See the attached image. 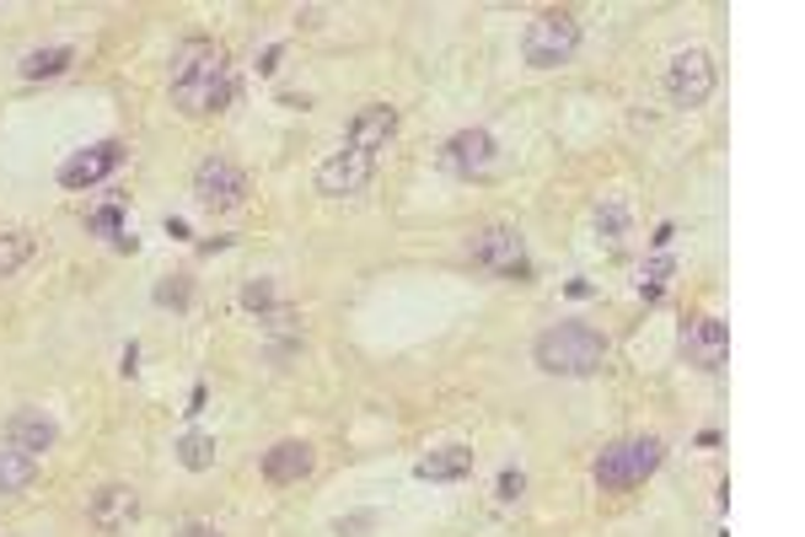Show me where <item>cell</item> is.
Returning a JSON list of instances; mask_svg holds the SVG:
<instances>
[{"label":"cell","instance_id":"obj_27","mask_svg":"<svg viewBox=\"0 0 805 537\" xmlns=\"http://www.w3.org/2000/svg\"><path fill=\"white\" fill-rule=\"evenodd\" d=\"M376 516L371 511H360V516H344V522H333V537H355V533H366Z\"/></svg>","mask_w":805,"mask_h":537},{"label":"cell","instance_id":"obj_4","mask_svg":"<svg viewBox=\"0 0 805 537\" xmlns=\"http://www.w3.org/2000/svg\"><path fill=\"white\" fill-rule=\"evenodd\" d=\"M661 457H666V446H661V435H628V441H613L602 457H596V489H607V494H623V489H639L650 473L661 468Z\"/></svg>","mask_w":805,"mask_h":537},{"label":"cell","instance_id":"obj_13","mask_svg":"<svg viewBox=\"0 0 805 537\" xmlns=\"http://www.w3.org/2000/svg\"><path fill=\"white\" fill-rule=\"evenodd\" d=\"M5 446L11 452H27V457H44V452H55V441H60V425L44 414V408H16L11 419H5Z\"/></svg>","mask_w":805,"mask_h":537},{"label":"cell","instance_id":"obj_26","mask_svg":"<svg viewBox=\"0 0 805 537\" xmlns=\"http://www.w3.org/2000/svg\"><path fill=\"white\" fill-rule=\"evenodd\" d=\"M521 489H526V473H521V468H505V473H499V489H495V494L505 500V505H510V500H521Z\"/></svg>","mask_w":805,"mask_h":537},{"label":"cell","instance_id":"obj_11","mask_svg":"<svg viewBox=\"0 0 805 537\" xmlns=\"http://www.w3.org/2000/svg\"><path fill=\"white\" fill-rule=\"evenodd\" d=\"M125 140H97V145H86V151H75L70 162L60 167V183L64 189H92V183H103L108 172H119L125 167Z\"/></svg>","mask_w":805,"mask_h":537},{"label":"cell","instance_id":"obj_10","mask_svg":"<svg viewBox=\"0 0 805 537\" xmlns=\"http://www.w3.org/2000/svg\"><path fill=\"white\" fill-rule=\"evenodd\" d=\"M682 360L692 366V371H720L725 360H731V329L720 323V318H692L687 329H682Z\"/></svg>","mask_w":805,"mask_h":537},{"label":"cell","instance_id":"obj_1","mask_svg":"<svg viewBox=\"0 0 805 537\" xmlns=\"http://www.w3.org/2000/svg\"><path fill=\"white\" fill-rule=\"evenodd\" d=\"M167 86H173V103L184 108L188 119H210V114H226L232 97H237V75L226 65V49L215 38H184L173 49V70H167Z\"/></svg>","mask_w":805,"mask_h":537},{"label":"cell","instance_id":"obj_7","mask_svg":"<svg viewBox=\"0 0 805 537\" xmlns=\"http://www.w3.org/2000/svg\"><path fill=\"white\" fill-rule=\"evenodd\" d=\"M440 167L451 178H489L499 167V140L489 130H457L440 145Z\"/></svg>","mask_w":805,"mask_h":537},{"label":"cell","instance_id":"obj_18","mask_svg":"<svg viewBox=\"0 0 805 537\" xmlns=\"http://www.w3.org/2000/svg\"><path fill=\"white\" fill-rule=\"evenodd\" d=\"M38 484V457H27V452H0V494H27Z\"/></svg>","mask_w":805,"mask_h":537},{"label":"cell","instance_id":"obj_21","mask_svg":"<svg viewBox=\"0 0 805 537\" xmlns=\"http://www.w3.org/2000/svg\"><path fill=\"white\" fill-rule=\"evenodd\" d=\"M188 301H193V279H188V274H167V279L156 285V307H178V312H184Z\"/></svg>","mask_w":805,"mask_h":537},{"label":"cell","instance_id":"obj_16","mask_svg":"<svg viewBox=\"0 0 805 537\" xmlns=\"http://www.w3.org/2000/svg\"><path fill=\"white\" fill-rule=\"evenodd\" d=\"M419 478L425 484H451V478H467L473 473V446H440V452H430L425 463H419Z\"/></svg>","mask_w":805,"mask_h":537},{"label":"cell","instance_id":"obj_22","mask_svg":"<svg viewBox=\"0 0 805 537\" xmlns=\"http://www.w3.org/2000/svg\"><path fill=\"white\" fill-rule=\"evenodd\" d=\"M596 231L618 242L623 231H628V204H623V200H607V204H602V210H596Z\"/></svg>","mask_w":805,"mask_h":537},{"label":"cell","instance_id":"obj_9","mask_svg":"<svg viewBox=\"0 0 805 537\" xmlns=\"http://www.w3.org/2000/svg\"><path fill=\"white\" fill-rule=\"evenodd\" d=\"M376 178V162L371 156H355V151H333L322 167H317V194L322 200H355L366 194Z\"/></svg>","mask_w":805,"mask_h":537},{"label":"cell","instance_id":"obj_25","mask_svg":"<svg viewBox=\"0 0 805 537\" xmlns=\"http://www.w3.org/2000/svg\"><path fill=\"white\" fill-rule=\"evenodd\" d=\"M92 231H103V237H114V242H125V215H119V204H108V210H97V215H92Z\"/></svg>","mask_w":805,"mask_h":537},{"label":"cell","instance_id":"obj_15","mask_svg":"<svg viewBox=\"0 0 805 537\" xmlns=\"http://www.w3.org/2000/svg\"><path fill=\"white\" fill-rule=\"evenodd\" d=\"M311 468H317V452H311L307 441H274L263 452V478L269 484H301Z\"/></svg>","mask_w":805,"mask_h":537},{"label":"cell","instance_id":"obj_3","mask_svg":"<svg viewBox=\"0 0 805 537\" xmlns=\"http://www.w3.org/2000/svg\"><path fill=\"white\" fill-rule=\"evenodd\" d=\"M575 49H580V16L569 11V5H548V11H537L532 22H526V33H521V55H526V65L532 70H558L575 60Z\"/></svg>","mask_w":805,"mask_h":537},{"label":"cell","instance_id":"obj_6","mask_svg":"<svg viewBox=\"0 0 805 537\" xmlns=\"http://www.w3.org/2000/svg\"><path fill=\"white\" fill-rule=\"evenodd\" d=\"M248 200V172L232 162V156H204L199 167H193V204L199 210H237V204Z\"/></svg>","mask_w":805,"mask_h":537},{"label":"cell","instance_id":"obj_8","mask_svg":"<svg viewBox=\"0 0 805 537\" xmlns=\"http://www.w3.org/2000/svg\"><path fill=\"white\" fill-rule=\"evenodd\" d=\"M666 97L677 108H703L714 97V60L703 49H682L666 65Z\"/></svg>","mask_w":805,"mask_h":537},{"label":"cell","instance_id":"obj_23","mask_svg":"<svg viewBox=\"0 0 805 537\" xmlns=\"http://www.w3.org/2000/svg\"><path fill=\"white\" fill-rule=\"evenodd\" d=\"M672 259H666V253H661V259H650V264H644V274H639V290H644V296H650V301H655V296H661V290H666V279H672Z\"/></svg>","mask_w":805,"mask_h":537},{"label":"cell","instance_id":"obj_17","mask_svg":"<svg viewBox=\"0 0 805 537\" xmlns=\"http://www.w3.org/2000/svg\"><path fill=\"white\" fill-rule=\"evenodd\" d=\"M75 65V49L70 44H49V49H33V55H22V81H55L64 70Z\"/></svg>","mask_w":805,"mask_h":537},{"label":"cell","instance_id":"obj_14","mask_svg":"<svg viewBox=\"0 0 805 537\" xmlns=\"http://www.w3.org/2000/svg\"><path fill=\"white\" fill-rule=\"evenodd\" d=\"M134 511H140V494H134L129 484H103V489L86 500V522H92L97 533L129 527V522H134Z\"/></svg>","mask_w":805,"mask_h":537},{"label":"cell","instance_id":"obj_28","mask_svg":"<svg viewBox=\"0 0 805 537\" xmlns=\"http://www.w3.org/2000/svg\"><path fill=\"white\" fill-rule=\"evenodd\" d=\"M280 55H285V49H280V44H269V49L258 55V70H263V75H274V70H280Z\"/></svg>","mask_w":805,"mask_h":537},{"label":"cell","instance_id":"obj_29","mask_svg":"<svg viewBox=\"0 0 805 537\" xmlns=\"http://www.w3.org/2000/svg\"><path fill=\"white\" fill-rule=\"evenodd\" d=\"M173 537H221L215 527H204V522H188V527H178Z\"/></svg>","mask_w":805,"mask_h":537},{"label":"cell","instance_id":"obj_5","mask_svg":"<svg viewBox=\"0 0 805 537\" xmlns=\"http://www.w3.org/2000/svg\"><path fill=\"white\" fill-rule=\"evenodd\" d=\"M467 259L478 268H489V274H499V279H532V253H526V237L516 226H484V231H473Z\"/></svg>","mask_w":805,"mask_h":537},{"label":"cell","instance_id":"obj_20","mask_svg":"<svg viewBox=\"0 0 805 537\" xmlns=\"http://www.w3.org/2000/svg\"><path fill=\"white\" fill-rule=\"evenodd\" d=\"M178 463H184L188 473L215 468V435H204V430H188L184 441H178Z\"/></svg>","mask_w":805,"mask_h":537},{"label":"cell","instance_id":"obj_2","mask_svg":"<svg viewBox=\"0 0 805 537\" xmlns=\"http://www.w3.org/2000/svg\"><path fill=\"white\" fill-rule=\"evenodd\" d=\"M532 360L548 377H596L607 366V334L591 329V323H554V329L537 334Z\"/></svg>","mask_w":805,"mask_h":537},{"label":"cell","instance_id":"obj_12","mask_svg":"<svg viewBox=\"0 0 805 537\" xmlns=\"http://www.w3.org/2000/svg\"><path fill=\"white\" fill-rule=\"evenodd\" d=\"M398 134V108L392 103H366L355 119H350V134H344V151H355V156H371L376 151H387V140Z\"/></svg>","mask_w":805,"mask_h":537},{"label":"cell","instance_id":"obj_24","mask_svg":"<svg viewBox=\"0 0 805 537\" xmlns=\"http://www.w3.org/2000/svg\"><path fill=\"white\" fill-rule=\"evenodd\" d=\"M242 307L258 312V318H269L274 312V279H248L242 285Z\"/></svg>","mask_w":805,"mask_h":537},{"label":"cell","instance_id":"obj_19","mask_svg":"<svg viewBox=\"0 0 805 537\" xmlns=\"http://www.w3.org/2000/svg\"><path fill=\"white\" fill-rule=\"evenodd\" d=\"M33 253H38V237L33 231H0V279H11Z\"/></svg>","mask_w":805,"mask_h":537}]
</instances>
